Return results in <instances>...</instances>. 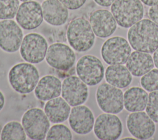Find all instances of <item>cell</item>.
Segmentation results:
<instances>
[{
	"label": "cell",
	"mask_w": 158,
	"mask_h": 140,
	"mask_svg": "<svg viewBox=\"0 0 158 140\" xmlns=\"http://www.w3.org/2000/svg\"><path fill=\"white\" fill-rule=\"evenodd\" d=\"M70 110V105L59 96L48 101L44 107L47 117L52 123H60L67 120Z\"/></svg>",
	"instance_id": "21"
},
{
	"label": "cell",
	"mask_w": 158,
	"mask_h": 140,
	"mask_svg": "<svg viewBox=\"0 0 158 140\" xmlns=\"http://www.w3.org/2000/svg\"><path fill=\"white\" fill-rule=\"evenodd\" d=\"M153 60H154V65L157 68H158V48L154 52Z\"/></svg>",
	"instance_id": "33"
},
{
	"label": "cell",
	"mask_w": 158,
	"mask_h": 140,
	"mask_svg": "<svg viewBox=\"0 0 158 140\" xmlns=\"http://www.w3.org/2000/svg\"><path fill=\"white\" fill-rule=\"evenodd\" d=\"M78 76L88 86H95L102 80L104 76V68L102 62L93 55H85L81 57L76 65Z\"/></svg>",
	"instance_id": "9"
},
{
	"label": "cell",
	"mask_w": 158,
	"mask_h": 140,
	"mask_svg": "<svg viewBox=\"0 0 158 140\" xmlns=\"http://www.w3.org/2000/svg\"><path fill=\"white\" fill-rule=\"evenodd\" d=\"M127 38L134 50L153 53L158 48V25L150 19H141L130 27Z\"/></svg>",
	"instance_id": "1"
},
{
	"label": "cell",
	"mask_w": 158,
	"mask_h": 140,
	"mask_svg": "<svg viewBox=\"0 0 158 140\" xmlns=\"http://www.w3.org/2000/svg\"><path fill=\"white\" fill-rule=\"evenodd\" d=\"M48 48L47 41L42 35L30 33L23 38L20 47V54L27 62L36 64L45 59Z\"/></svg>",
	"instance_id": "8"
},
{
	"label": "cell",
	"mask_w": 158,
	"mask_h": 140,
	"mask_svg": "<svg viewBox=\"0 0 158 140\" xmlns=\"http://www.w3.org/2000/svg\"><path fill=\"white\" fill-rule=\"evenodd\" d=\"M146 112L155 122L158 123V90L151 91L148 95Z\"/></svg>",
	"instance_id": "28"
},
{
	"label": "cell",
	"mask_w": 158,
	"mask_h": 140,
	"mask_svg": "<svg viewBox=\"0 0 158 140\" xmlns=\"http://www.w3.org/2000/svg\"><path fill=\"white\" fill-rule=\"evenodd\" d=\"M75 59L73 50L68 45L61 43L51 44L45 57L46 62L50 67L61 71L70 70L75 64Z\"/></svg>",
	"instance_id": "10"
},
{
	"label": "cell",
	"mask_w": 158,
	"mask_h": 140,
	"mask_svg": "<svg viewBox=\"0 0 158 140\" xmlns=\"http://www.w3.org/2000/svg\"><path fill=\"white\" fill-rule=\"evenodd\" d=\"M5 104V98L3 93L0 91V111L3 109Z\"/></svg>",
	"instance_id": "34"
},
{
	"label": "cell",
	"mask_w": 158,
	"mask_h": 140,
	"mask_svg": "<svg viewBox=\"0 0 158 140\" xmlns=\"http://www.w3.org/2000/svg\"><path fill=\"white\" fill-rule=\"evenodd\" d=\"M62 83L56 76L48 75L39 80L34 89L35 97L42 101H48L61 94Z\"/></svg>",
	"instance_id": "19"
},
{
	"label": "cell",
	"mask_w": 158,
	"mask_h": 140,
	"mask_svg": "<svg viewBox=\"0 0 158 140\" xmlns=\"http://www.w3.org/2000/svg\"><path fill=\"white\" fill-rule=\"evenodd\" d=\"M19 0H0V19L14 18L19 7Z\"/></svg>",
	"instance_id": "26"
},
{
	"label": "cell",
	"mask_w": 158,
	"mask_h": 140,
	"mask_svg": "<svg viewBox=\"0 0 158 140\" xmlns=\"http://www.w3.org/2000/svg\"><path fill=\"white\" fill-rule=\"evenodd\" d=\"M140 84L147 91L158 90V68H152L143 75L140 79Z\"/></svg>",
	"instance_id": "27"
},
{
	"label": "cell",
	"mask_w": 158,
	"mask_h": 140,
	"mask_svg": "<svg viewBox=\"0 0 158 140\" xmlns=\"http://www.w3.org/2000/svg\"><path fill=\"white\" fill-rule=\"evenodd\" d=\"M126 125L130 133L138 139H148L156 131L155 122L143 111L130 113L127 118Z\"/></svg>",
	"instance_id": "12"
},
{
	"label": "cell",
	"mask_w": 158,
	"mask_h": 140,
	"mask_svg": "<svg viewBox=\"0 0 158 140\" xmlns=\"http://www.w3.org/2000/svg\"><path fill=\"white\" fill-rule=\"evenodd\" d=\"M148 15L151 20L158 25V4L151 6L148 10Z\"/></svg>",
	"instance_id": "30"
},
{
	"label": "cell",
	"mask_w": 158,
	"mask_h": 140,
	"mask_svg": "<svg viewBox=\"0 0 158 140\" xmlns=\"http://www.w3.org/2000/svg\"><path fill=\"white\" fill-rule=\"evenodd\" d=\"M22 125L30 139L42 140L46 139L50 127V121L44 111L35 107L27 110L23 113Z\"/></svg>",
	"instance_id": "5"
},
{
	"label": "cell",
	"mask_w": 158,
	"mask_h": 140,
	"mask_svg": "<svg viewBox=\"0 0 158 140\" xmlns=\"http://www.w3.org/2000/svg\"><path fill=\"white\" fill-rule=\"evenodd\" d=\"M110 12L120 27L128 28L143 19L144 7L140 0H115Z\"/></svg>",
	"instance_id": "4"
},
{
	"label": "cell",
	"mask_w": 158,
	"mask_h": 140,
	"mask_svg": "<svg viewBox=\"0 0 158 140\" xmlns=\"http://www.w3.org/2000/svg\"><path fill=\"white\" fill-rule=\"evenodd\" d=\"M142 3L148 6H152L158 4V0H140Z\"/></svg>",
	"instance_id": "32"
},
{
	"label": "cell",
	"mask_w": 158,
	"mask_h": 140,
	"mask_svg": "<svg viewBox=\"0 0 158 140\" xmlns=\"http://www.w3.org/2000/svg\"><path fill=\"white\" fill-rule=\"evenodd\" d=\"M104 76L107 83L120 89L128 86L132 81L131 73L123 64L109 65Z\"/></svg>",
	"instance_id": "23"
},
{
	"label": "cell",
	"mask_w": 158,
	"mask_h": 140,
	"mask_svg": "<svg viewBox=\"0 0 158 140\" xmlns=\"http://www.w3.org/2000/svg\"><path fill=\"white\" fill-rule=\"evenodd\" d=\"M154 64L151 55L147 52L135 51L132 52L126 67L134 76H142L154 68Z\"/></svg>",
	"instance_id": "20"
},
{
	"label": "cell",
	"mask_w": 158,
	"mask_h": 140,
	"mask_svg": "<svg viewBox=\"0 0 158 140\" xmlns=\"http://www.w3.org/2000/svg\"><path fill=\"white\" fill-rule=\"evenodd\" d=\"M23 38V31L14 20L0 21V48L5 52L13 53L20 49Z\"/></svg>",
	"instance_id": "14"
},
{
	"label": "cell",
	"mask_w": 158,
	"mask_h": 140,
	"mask_svg": "<svg viewBox=\"0 0 158 140\" xmlns=\"http://www.w3.org/2000/svg\"><path fill=\"white\" fill-rule=\"evenodd\" d=\"M122 139H134L133 138H122Z\"/></svg>",
	"instance_id": "35"
},
{
	"label": "cell",
	"mask_w": 158,
	"mask_h": 140,
	"mask_svg": "<svg viewBox=\"0 0 158 140\" xmlns=\"http://www.w3.org/2000/svg\"><path fill=\"white\" fill-rule=\"evenodd\" d=\"M0 137L2 140H25L27 134L20 123L17 121H11L3 126Z\"/></svg>",
	"instance_id": "24"
},
{
	"label": "cell",
	"mask_w": 158,
	"mask_h": 140,
	"mask_svg": "<svg viewBox=\"0 0 158 140\" xmlns=\"http://www.w3.org/2000/svg\"><path fill=\"white\" fill-rule=\"evenodd\" d=\"M62 97L72 107L82 105L88 99V85L78 76H70L62 83Z\"/></svg>",
	"instance_id": "13"
},
{
	"label": "cell",
	"mask_w": 158,
	"mask_h": 140,
	"mask_svg": "<svg viewBox=\"0 0 158 140\" xmlns=\"http://www.w3.org/2000/svg\"><path fill=\"white\" fill-rule=\"evenodd\" d=\"M115 0H94L99 6L102 7H109L112 4Z\"/></svg>",
	"instance_id": "31"
},
{
	"label": "cell",
	"mask_w": 158,
	"mask_h": 140,
	"mask_svg": "<svg viewBox=\"0 0 158 140\" xmlns=\"http://www.w3.org/2000/svg\"><path fill=\"white\" fill-rule=\"evenodd\" d=\"M93 130L95 136L99 139L115 140L122 134V123L115 114L104 113L95 120Z\"/></svg>",
	"instance_id": "11"
},
{
	"label": "cell",
	"mask_w": 158,
	"mask_h": 140,
	"mask_svg": "<svg viewBox=\"0 0 158 140\" xmlns=\"http://www.w3.org/2000/svg\"><path fill=\"white\" fill-rule=\"evenodd\" d=\"M46 139L71 140L72 139V134L70 130L65 125L56 123L49 128Z\"/></svg>",
	"instance_id": "25"
},
{
	"label": "cell",
	"mask_w": 158,
	"mask_h": 140,
	"mask_svg": "<svg viewBox=\"0 0 158 140\" xmlns=\"http://www.w3.org/2000/svg\"><path fill=\"white\" fill-rule=\"evenodd\" d=\"M68 9L76 10L80 9L85 3L86 0H59Z\"/></svg>",
	"instance_id": "29"
},
{
	"label": "cell",
	"mask_w": 158,
	"mask_h": 140,
	"mask_svg": "<svg viewBox=\"0 0 158 140\" xmlns=\"http://www.w3.org/2000/svg\"><path fill=\"white\" fill-rule=\"evenodd\" d=\"M131 47L128 41L122 36H113L102 44L101 55L108 65L126 64L130 54Z\"/></svg>",
	"instance_id": "6"
},
{
	"label": "cell",
	"mask_w": 158,
	"mask_h": 140,
	"mask_svg": "<svg viewBox=\"0 0 158 140\" xmlns=\"http://www.w3.org/2000/svg\"><path fill=\"white\" fill-rule=\"evenodd\" d=\"M67 38L72 48L83 52L92 48L95 41V35L88 20L84 17H77L69 23Z\"/></svg>",
	"instance_id": "3"
},
{
	"label": "cell",
	"mask_w": 158,
	"mask_h": 140,
	"mask_svg": "<svg viewBox=\"0 0 158 140\" xmlns=\"http://www.w3.org/2000/svg\"><path fill=\"white\" fill-rule=\"evenodd\" d=\"M89 22L94 35L101 38L111 36L117 29V22L111 12L98 9L90 14Z\"/></svg>",
	"instance_id": "17"
},
{
	"label": "cell",
	"mask_w": 158,
	"mask_h": 140,
	"mask_svg": "<svg viewBox=\"0 0 158 140\" xmlns=\"http://www.w3.org/2000/svg\"><path fill=\"white\" fill-rule=\"evenodd\" d=\"M43 19L53 26L65 24L69 17L68 9L59 0H45L41 5Z\"/></svg>",
	"instance_id": "18"
},
{
	"label": "cell",
	"mask_w": 158,
	"mask_h": 140,
	"mask_svg": "<svg viewBox=\"0 0 158 140\" xmlns=\"http://www.w3.org/2000/svg\"><path fill=\"white\" fill-rule=\"evenodd\" d=\"M68 119L72 130L78 134L89 133L93 129L95 121L92 111L84 105L73 107Z\"/></svg>",
	"instance_id": "16"
},
{
	"label": "cell",
	"mask_w": 158,
	"mask_h": 140,
	"mask_svg": "<svg viewBox=\"0 0 158 140\" xmlns=\"http://www.w3.org/2000/svg\"><path fill=\"white\" fill-rule=\"evenodd\" d=\"M15 19L19 26L24 30L36 28L43 21L41 6L35 1L23 2L19 7Z\"/></svg>",
	"instance_id": "15"
},
{
	"label": "cell",
	"mask_w": 158,
	"mask_h": 140,
	"mask_svg": "<svg viewBox=\"0 0 158 140\" xmlns=\"http://www.w3.org/2000/svg\"><path fill=\"white\" fill-rule=\"evenodd\" d=\"M40 80L37 68L28 62L19 63L14 65L8 73V80L10 86L21 94L31 93Z\"/></svg>",
	"instance_id": "2"
},
{
	"label": "cell",
	"mask_w": 158,
	"mask_h": 140,
	"mask_svg": "<svg viewBox=\"0 0 158 140\" xmlns=\"http://www.w3.org/2000/svg\"><path fill=\"white\" fill-rule=\"evenodd\" d=\"M96 99L99 107L106 113L117 114L124 107L122 91L108 83H102L98 87Z\"/></svg>",
	"instance_id": "7"
},
{
	"label": "cell",
	"mask_w": 158,
	"mask_h": 140,
	"mask_svg": "<svg viewBox=\"0 0 158 140\" xmlns=\"http://www.w3.org/2000/svg\"><path fill=\"white\" fill-rule=\"evenodd\" d=\"M148 94L145 89L138 86H133L127 89L123 94L124 108L128 112L143 111L146 107Z\"/></svg>",
	"instance_id": "22"
},
{
	"label": "cell",
	"mask_w": 158,
	"mask_h": 140,
	"mask_svg": "<svg viewBox=\"0 0 158 140\" xmlns=\"http://www.w3.org/2000/svg\"><path fill=\"white\" fill-rule=\"evenodd\" d=\"M22 2H26V1H32V0H20Z\"/></svg>",
	"instance_id": "36"
}]
</instances>
